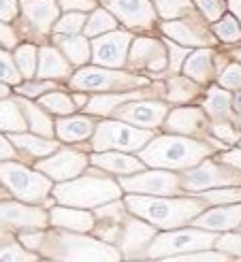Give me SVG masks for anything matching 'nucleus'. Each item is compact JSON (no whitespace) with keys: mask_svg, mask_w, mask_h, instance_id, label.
Returning <instances> with one entry per match:
<instances>
[{"mask_svg":"<svg viewBox=\"0 0 241 262\" xmlns=\"http://www.w3.org/2000/svg\"><path fill=\"white\" fill-rule=\"evenodd\" d=\"M126 209L145 222H150L156 228H182L188 226L190 222L207 209V205L198 199V196H188V199H179V196H152V194H128Z\"/></svg>","mask_w":241,"mask_h":262,"instance_id":"nucleus-1","label":"nucleus"},{"mask_svg":"<svg viewBox=\"0 0 241 262\" xmlns=\"http://www.w3.org/2000/svg\"><path fill=\"white\" fill-rule=\"evenodd\" d=\"M36 254L53 260H73V262H115L122 258L117 247L105 243L96 237H84L82 232L56 228L41 230V241L36 245Z\"/></svg>","mask_w":241,"mask_h":262,"instance_id":"nucleus-2","label":"nucleus"},{"mask_svg":"<svg viewBox=\"0 0 241 262\" xmlns=\"http://www.w3.org/2000/svg\"><path fill=\"white\" fill-rule=\"evenodd\" d=\"M218 147L209 141H198L184 135H160L154 137L145 147L139 149V158L150 168H169V171H186L196 166L203 158L216 154Z\"/></svg>","mask_w":241,"mask_h":262,"instance_id":"nucleus-3","label":"nucleus"},{"mask_svg":"<svg viewBox=\"0 0 241 262\" xmlns=\"http://www.w3.org/2000/svg\"><path fill=\"white\" fill-rule=\"evenodd\" d=\"M119 196H122L119 183L98 166L86 168L84 175L66 179L53 190V199H56L60 205L82 207V209L105 205L109 201L119 199Z\"/></svg>","mask_w":241,"mask_h":262,"instance_id":"nucleus-4","label":"nucleus"},{"mask_svg":"<svg viewBox=\"0 0 241 262\" xmlns=\"http://www.w3.org/2000/svg\"><path fill=\"white\" fill-rule=\"evenodd\" d=\"M0 188L7 196L22 203L41 205L51 192V179L36 168L17 164L15 160H0Z\"/></svg>","mask_w":241,"mask_h":262,"instance_id":"nucleus-5","label":"nucleus"},{"mask_svg":"<svg viewBox=\"0 0 241 262\" xmlns=\"http://www.w3.org/2000/svg\"><path fill=\"white\" fill-rule=\"evenodd\" d=\"M154 139L150 128H137L122 120H107L96 124L90 147L94 151H139Z\"/></svg>","mask_w":241,"mask_h":262,"instance_id":"nucleus-6","label":"nucleus"},{"mask_svg":"<svg viewBox=\"0 0 241 262\" xmlns=\"http://www.w3.org/2000/svg\"><path fill=\"white\" fill-rule=\"evenodd\" d=\"M216 239L218 234L213 230L205 232V228H171L167 232L156 234L150 247H147L145 258H169L194 250H207V247H211V243H216Z\"/></svg>","mask_w":241,"mask_h":262,"instance_id":"nucleus-7","label":"nucleus"},{"mask_svg":"<svg viewBox=\"0 0 241 262\" xmlns=\"http://www.w3.org/2000/svg\"><path fill=\"white\" fill-rule=\"evenodd\" d=\"M69 85L75 90H96V92H126L145 88L147 79L141 75L119 71V69H107V67H84L79 69L71 79Z\"/></svg>","mask_w":241,"mask_h":262,"instance_id":"nucleus-8","label":"nucleus"},{"mask_svg":"<svg viewBox=\"0 0 241 262\" xmlns=\"http://www.w3.org/2000/svg\"><path fill=\"white\" fill-rule=\"evenodd\" d=\"M224 186H241V171L233 168L226 162L205 160L203 164H196L192 168H186L184 175H179L182 192H203L209 188H224Z\"/></svg>","mask_w":241,"mask_h":262,"instance_id":"nucleus-9","label":"nucleus"},{"mask_svg":"<svg viewBox=\"0 0 241 262\" xmlns=\"http://www.w3.org/2000/svg\"><path fill=\"white\" fill-rule=\"evenodd\" d=\"M119 188L130 194H152V196H179V175L169 168H154V171H139L132 177H119Z\"/></svg>","mask_w":241,"mask_h":262,"instance_id":"nucleus-10","label":"nucleus"},{"mask_svg":"<svg viewBox=\"0 0 241 262\" xmlns=\"http://www.w3.org/2000/svg\"><path fill=\"white\" fill-rule=\"evenodd\" d=\"M169 135H184V137H200L203 141H209L211 145H216L218 151L226 149L224 141L216 139L209 130V122H207V113L198 107H179L173 109L171 113H167L165 117V126H163Z\"/></svg>","mask_w":241,"mask_h":262,"instance_id":"nucleus-11","label":"nucleus"},{"mask_svg":"<svg viewBox=\"0 0 241 262\" xmlns=\"http://www.w3.org/2000/svg\"><path fill=\"white\" fill-rule=\"evenodd\" d=\"M49 226V213L38 205L0 201V230L26 232V230H45Z\"/></svg>","mask_w":241,"mask_h":262,"instance_id":"nucleus-12","label":"nucleus"},{"mask_svg":"<svg viewBox=\"0 0 241 262\" xmlns=\"http://www.w3.org/2000/svg\"><path fill=\"white\" fill-rule=\"evenodd\" d=\"M156 234H158V228L154 224L128 211V215L124 217L122 230L117 234L115 247L122 254V258H145L147 247H150Z\"/></svg>","mask_w":241,"mask_h":262,"instance_id":"nucleus-13","label":"nucleus"},{"mask_svg":"<svg viewBox=\"0 0 241 262\" xmlns=\"http://www.w3.org/2000/svg\"><path fill=\"white\" fill-rule=\"evenodd\" d=\"M169 113V104L163 100H150V98H135L128 100L111 113L115 120H122L126 124L139 126V128H160Z\"/></svg>","mask_w":241,"mask_h":262,"instance_id":"nucleus-14","label":"nucleus"},{"mask_svg":"<svg viewBox=\"0 0 241 262\" xmlns=\"http://www.w3.org/2000/svg\"><path fill=\"white\" fill-rule=\"evenodd\" d=\"M167 43L158 38H135L126 67L132 71H147L152 77H163L167 73Z\"/></svg>","mask_w":241,"mask_h":262,"instance_id":"nucleus-15","label":"nucleus"},{"mask_svg":"<svg viewBox=\"0 0 241 262\" xmlns=\"http://www.w3.org/2000/svg\"><path fill=\"white\" fill-rule=\"evenodd\" d=\"M90 164V156L77 151V149H56L49 154V158L38 160L34 164L36 171L45 173L53 181H66L77 175H82Z\"/></svg>","mask_w":241,"mask_h":262,"instance_id":"nucleus-16","label":"nucleus"},{"mask_svg":"<svg viewBox=\"0 0 241 262\" xmlns=\"http://www.w3.org/2000/svg\"><path fill=\"white\" fill-rule=\"evenodd\" d=\"M132 43V36L124 30H111L101 34L96 41H92V60L98 67L107 69H124L126 67V51Z\"/></svg>","mask_w":241,"mask_h":262,"instance_id":"nucleus-17","label":"nucleus"},{"mask_svg":"<svg viewBox=\"0 0 241 262\" xmlns=\"http://www.w3.org/2000/svg\"><path fill=\"white\" fill-rule=\"evenodd\" d=\"M196 228H207L213 232H226L241 226V201L229 205H216L213 209H203L192 222Z\"/></svg>","mask_w":241,"mask_h":262,"instance_id":"nucleus-18","label":"nucleus"},{"mask_svg":"<svg viewBox=\"0 0 241 262\" xmlns=\"http://www.w3.org/2000/svg\"><path fill=\"white\" fill-rule=\"evenodd\" d=\"M107 7L124 21L126 28L147 30L156 19V9L147 0H107Z\"/></svg>","mask_w":241,"mask_h":262,"instance_id":"nucleus-19","label":"nucleus"},{"mask_svg":"<svg viewBox=\"0 0 241 262\" xmlns=\"http://www.w3.org/2000/svg\"><path fill=\"white\" fill-rule=\"evenodd\" d=\"M163 85H158L154 92L150 85H145L141 90H126V92H113V94H96L88 100V104L84 107V111H88L90 115H111L119 104H124L128 100H135V98H152L156 94H163Z\"/></svg>","mask_w":241,"mask_h":262,"instance_id":"nucleus-20","label":"nucleus"},{"mask_svg":"<svg viewBox=\"0 0 241 262\" xmlns=\"http://www.w3.org/2000/svg\"><path fill=\"white\" fill-rule=\"evenodd\" d=\"M90 164L98 166L111 175H132L147 168L141 158L122 154V151H94L90 154Z\"/></svg>","mask_w":241,"mask_h":262,"instance_id":"nucleus-21","label":"nucleus"},{"mask_svg":"<svg viewBox=\"0 0 241 262\" xmlns=\"http://www.w3.org/2000/svg\"><path fill=\"white\" fill-rule=\"evenodd\" d=\"M163 32L167 36H171L173 41H177L182 45H188V47H207L213 41V36L203 28V24L194 21H165L163 24Z\"/></svg>","mask_w":241,"mask_h":262,"instance_id":"nucleus-22","label":"nucleus"},{"mask_svg":"<svg viewBox=\"0 0 241 262\" xmlns=\"http://www.w3.org/2000/svg\"><path fill=\"white\" fill-rule=\"evenodd\" d=\"M49 226L75 230V232H90L94 226V213L84 211L82 207H53L49 211Z\"/></svg>","mask_w":241,"mask_h":262,"instance_id":"nucleus-23","label":"nucleus"},{"mask_svg":"<svg viewBox=\"0 0 241 262\" xmlns=\"http://www.w3.org/2000/svg\"><path fill=\"white\" fill-rule=\"evenodd\" d=\"M56 128V135L60 141L64 143H77V141H86L94 135V120L86 115H62L60 120L53 124Z\"/></svg>","mask_w":241,"mask_h":262,"instance_id":"nucleus-24","label":"nucleus"},{"mask_svg":"<svg viewBox=\"0 0 241 262\" xmlns=\"http://www.w3.org/2000/svg\"><path fill=\"white\" fill-rule=\"evenodd\" d=\"M73 73V64L66 60L56 47L38 49V79H66Z\"/></svg>","mask_w":241,"mask_h":262,"instance_id":"nucleus-25","label":"nucleus"},{"mask_svg":"<svg viewBox=\"0 0 241 262\" xmlns=\"http://www.w3.org/2000/svg\"><path fill=\"white\" fill-rule=\"evenodd\" d=\"M22 11L26 19H28L38 32H49L51 26L58 19L60 7L56 5V0H24Z\"/></svg>","mask_w":241,"mask_h":262,"instance_id":"nucleus-26","label":"nucleus"},{"mask_svg":"<svg viewBox=\"0 0 241 262\" xmlns=\"http://www.w3.org/2000/svg\"><path fill=\"white\" fill-rule=\"evenodd\" d=\"M216 60H218L216 51L200 47L186 58L184 73H186V77H190L196 83H207L211 77L216 75Z\"/></svg>","mask_w":241,"mask_h":262,"instance_id":"nucleus-27","label":"nucleus"},{"mask_svg":"<svg viewBox=\"0 0 241 262\" xmlns=\"http://www.w3.org/2000/svg\"><path fill=\"white\" fill-rule=\"evenodd\" d=\"M203 111L213 122H237V115L233 111V96L222 88L213 85L207 90V96L203 102Z\"/></svg>","mask_w":241,"mask_h":262,"instance_id":"nucleus-28","label":"nucleus"},{"mask_svg":"<svg viewBox=\"0 0 241 262\" xmlns=\"http://www.w3.org/2000/svg\"><path fill=\"white\" fill-rule=\"evenodd\" d=\"M9 141L13 143V147L28 154V156H49L56 149H60V143L58 141H51V139H41V137H34V135H24V133H11Z\"/></svg>","mask_w":241,"mask_h":262,"instance_id":"nucleus-29","label":"nucleus"},{"mask_svg":"<svg viewBox=\"0 0 241 262\" xmlns=\"http://www.w3.org/2000/svg\"><path fill=\"white\" fill-rule=\"evenodd\" d=\"M56 45L62 49L64 58H69L73 67H84L90 60V43L86 41V36L79 34H56Z\"/></svg>","mask_w":241,"mask_h":262,"instance_id":"nucleus-30","label":"nucleus"},{"mask_svg":"<svg viewBox=\"0 0 241 262\" xmlns=\"http://www.w3.org/2000/svg\"><path fill=\"white\" fill-rule=\"evenodd\" d=\"M15 102L19 104V109L22 113L26 115V122H28V128H32L36 135H41V137H47L51 139L53 133H56V128H53V122H51V117H47L43 113V109L38 107V104L30 102L26 96H17Z\"/></svg>","mask_w":241,"mask_h":262,"instance_id":"nucleus-31","label":"nucleus"},{"mask_svg":"<svg viewBox=\"0 0 241 262\" xmlns=\"http://www.w3.org/2000/svg\"><path fill=\"white\" fill-rule=\"evenodd\" d=\"M26 128H28V122H26V115L22 113L15 98L0 100V130L11 135V133H24Z\"/></svg>","mask_w":241,"mask_h":262,"instance_id":"nucleus-32","label":"nucleus"},{"mask_svg":"<svg viewBox=\"0 0 241 262\" xmlns=\"http://www.w3.org/2000/svg\"><path fill=\"white\" fill-rule=\"evenodd\" d=\"M167 90V98L169 102H192L194 98H198V83L190 77H171L165 85Z\"/></svg>","mask_w":241,"mask_h":262,"instance_id":"nucleus-33","label":"nucleus"},{"mask_svg":"<svg viewBox=\"0 0 241 262\" xmlns=\"http://www.w3.org/2000/svg\"><path fill=\"white\" fill-rule=\"evenodd\" d=\"M38 254L26 252L11 230H0V262L3 260H36Z\"/></svg>","mask_w":241,"mask_h":262,"instance_id":"nucleus-34","label":"nucleus"},{"mask_svg":"<svg viewBox=\"0 0 241 262\" xmlns=\"http://www.w3.org/2000/svg\"><path fill=\"white\" fill-rule=\"evenodd\" d=\"M38 104L43 109L51 111V113H58V115H71L77 111L73 96L64 94V92H49L47 96H38Z\"/></svg>","mask_w":241,"mask_h":262,"instance_id":"nucleus-35","label":"nucleus"},{"mask_svg":"<svg viewBox=\"0 0 241 262\" xmlns=\"http://www.w3.org/2000/svg\"><path fill=\"white\" fill-rule=\"evenodd\" d=\"M196 196L205 205H224V203H239L241 201V188L239 186H224V188H216V190H203L196 192Z\"/></svg>","mask_w":241,"mask_h":262,"instance_id":"nucleus-36","label":"nucleus"},{"mask_svg":"<svg viewBox=\"0 0 241 262\" xmlns=\"http://www.w3.org/2000/svg\"><path fill=\"white\" fill-rule=\"evenodd\" d=\"M13 60H15V64H17L19 75L26 77V79H32L36 60H38V49L34 45H19V47H15Z\"/></svg>","mask_w":241,"mask_h":262,"instance_id":"nucleus-37","label":"nucleus"},{"mask_svg":"<svg viewBox=\"0 0 241 262\" xmlns=\"http://www.w3.org/2000/svg\"><path fill=\"white\" fill-rule=\"evenodd\" d=\"M115 26H117V21H115V17L111 15V13L96 9L94 13H92V17L86 21L84 32H86V36H96V34H105V32L115 30Z\"/></svg>","mask_w":241,"mask_h":262,"instance_id":"nucleus-38","label":"nucleus"},{"mask_svg":"<svg viewBox=\"0 0 241 262\" xmlns=\"http://www.w3.org/2000/svg\"><path fill=\"white\" fill-rule=\"evenodd\" d=\"M213 32H216V36L224 43L241 41V28H239V24L233 15H224L222 19H216V24H213Z\"/></svg>","mask_w":241,"mask_h":262,"instance_id":"nucleus-39","label":"nucleus"},{"mask_svg":"<svg viewBox=\"0 0 241 262\" xmlns=\"http://www.w3.org/2000/svg\"><path fill=\"white\" fill-rule=\"evenodd\" d=\"M156 11L165 19H173L179 15H190L192 7H190V0H158Z\"/></svg>","mask_w":241,"mask_h":262,"instance_id":"nucleus-40","label":"nucleus"},{"mask_svg":"<svg viewBox=\"0 0 241 262\" xmlns=\"http://www.w3.org/2000/svg\"><path fill=\"white\" fill-rule=\"evenodd\" d=\"M86 26V15L84 13H69L62 19H56L53 24V32L56 34H77Z\"/></svg>","mask_w":241,"mask_h":262,"instance_id":"nucleus-41","label":"nucleus"},{"mask_svg":"<svg viewBox=\"0 0 241 262\" xmlns=\"http://www.w3.org/2000/svg\"><path fill=\"white\" fill-rule=\"evenodd\" d=\"M0 79H3V83H7V85H9V83L17 85L19 79H22L15 60H13L5 49H0Z\"/></svg>","mask_w":241,"mask_h":262,"instance_id":"nucleus-42","label":"nucleus"},{"mask_svg":"<svg viewBox=\"0 0 241 262\" xmlns=\"http://www.w3.org/2000/svg\"><path fill=\"white\" fill-rule=\"evenodd\" d=\"M58 83L56 81H26V83H17L15 85V92H17V96H26V98H38L43 94V92H51V90H56Z\"/></svg>","mask_w":241,"mask_h":262,"instance_id":"nucleus-43","label":"nucleus"},{"mask_svg":"<svg viewBox=\"0 0 241 262\" xmlns=\"http://www.w3.org/2000/svg\"><path fill=\"white\" fill-rule=\"evenodd\" d=\"M209 130H211L213 137L220 139V141H224L226 145L241 141V133L235 128L233 122H213V124H209Z\"/></svg>","mask_w":241,"mask_h":262,"instance_id":"nucleus-44","label":"nucleus"},{"mask_svg":"<svg viewBox=\"0 0 241 262\" xmlns=\"http://www.w3.org/2000/svg\"><path fill=\"white\" fill-rule=\"evenodd\" d=\"M218 81L226 90H241V64H229L224 71H220Z\"/></svg>","mask_w":241,"mask_h":262,"instance_id":"nucleus-45","label":"nucleus"},{"mask_svg":"<svg viewBox=\"0 0 241 262\" xmlns=\"http://www.w3.org/2000/svg\"><path fill=\"white\" fill-rule=\"evenodd\" d=\"M167 49H169V56H171V60L167 64V73L175 75L182 69V64L186 62V58H188V49L177 47L175 43H171V41H167Z\"/></svg>","mask_w":241,"mask_h":262,"instance_id":"nucleus-46","label":"nucleus"},{"mask_svg":"<svg viewBox=\"0 0 241 262\" xmlns=\"http://www.w3.org/2000/svg\"><path fill=\"white\" fill-rule=\"evenodd\" d=\"M216 247L220 252L233 254V256H241V234H222V237L216 239Z\"/></svg>","mask_w":241,"mask_h":262,"instance_id":"nucleus-47","label":"nucleus"},{"mask_svg":"<svg viewBox=\"0 0 241 262\" xmlns=\"http://www.w3.org/2000/svg\"><path fill=\"white\" fill-rule=\"evenodd\" d=\"M229 254L226 252H188V254H179V256H169V260H179V262H188V260H226Z\"/></svg>","mask_w":241,"mask_h":262,"instance_id":"nucleus-48","label":"nucleus"},{"mask_svg":"<svg viewBox=\"0 0 241 262\" xmlns=\"http://www.w3.org/2000/svg\"><path fill=\"white\" fill-rule=\"evenodd\" d=\"M198 7H200V11H203V15H205L209 21L220 19V15L226 11L224 0H198Z\"/></svg>","mask_w":241,"mask_h":262,"instance_id":"nucleus-49","label":"nucleus"},{"mask_svg":"<svg viewBox=\"0 0 241 262\" xmlns=\"http://www.w3.org/2000/svg\"><path fill=\"white\" fill-rule=\"evenodd\" d=\"M0 45L5 49H11V47H17V36L13 32V28L9 24L0 21Z\"/></svg>","mask_w":241,"mask_h":262,"instance_id":"nucleus-50","label":"nucleus"},{"mask_svg":"<svg viewBox=\"0 0 241 262\" xmlns=\"http://www.w3.org/2000/svg\"><path fill=\"white\" fill-rule=\"evenodd\" d=\"M17 0H0V21H9L17 15Z\"/></svg>","mask_w":241,"mask_h":262,"instance_id":"nucleus-51","label":"nucleus"},{"mask_svg":"<svg viewBox=\"0 0 241 262\" xmlns=\"http://www.w3.org/2000/svg\"><path fill=\"white\" fill-rule=\"evenodd\" d=\"M60 5L66 11H90L94 9V0H60Z\"/></svg>","mask_w":241,"mask_h":262,"instance_id":"nucleus-52","label":"nucleus"},{"mask_svg":"<svg viewBox=\"0 0 241 262\" xmlns=\"http://www.w3.org/2000/svg\"><path fill=\"white\" fill-rule=\"evenodd\" d=\"M220 160L231 164L233 168H237V171H241V149H231V151L220 154Z\"/></svg>","mask_w":241,"mask_h":262,"instance_id":"nucleus-53","label":"nucleus"},{"mask_svg":"<svg viewBox=\"0 0 241 262\" xmlns=\"http://www.w3.org/2000/svg\"><path fill=\"white\" fill-rule=\"evenodd\" d=\"M15 156H17V154H15V147H13V143L0 135V160H13Z\"/></svg>","mask_w":241,"mask_h":262,"instance_id":"nucleus-54","label":"nucleus"},{"mask_svg":"<svg viewBox=\"0 0 241 262\" xmlns=\"http://www.w3.org/2000/svg\"><path fill=\"white\" fill-rule=\"evenodd\" d=\"M88 100H90V98L84 96V94H75V96H73V102H75V107H77V109H84L86 104H88Z\"/></svg>","mask_w":241,"mask_h":262,"instance_id":"nucleus-55","label":"nucleus"},{"mask_svg":"<svg viewBox=\"0 0 241 262\" xmlns=\"http://www.w3.org/2000/svg\"><path fill=\"white\" fill-rule=\"evenodd\" d=\"M229 7H231V11L235 13V15L239 17V21H241V0H229Z\"/></svg>","mask_w":241,"mask_h":262,"instance_id":"nucleus-56","label":"nucleus"},{"mask_svg":"<svg viewBox=\"0 0 241 262\" xmlns=\"http://www.w3.org/2000/svg\"><path fill=\"white\" fill-rule=\"evenodd\" d=\"M233 111H235L237 117L241 115V92H237L235 98H233Z\"/></svg>","mask_w":241,"mask_h":262,"instance_id":"nucleus-57","label":"nucleus"},{"mask_svg":"<svg viewBox=\"0 0 241 262\" xmlns=\"http://www.w3.org/2000/svg\"><path fill=\"white\" fill-rule=\"evenodd\" d=\"M7 96H9V85L0 83V98H7Z\"/></svg>","mask_w":241,"mask_h":262,"instance_id":"nucleus-58","label":"nucleus"},{"mask_svg":"<svg viewBox=\"0 0 241 262\" xmlns=\"http://www.w3.org/2000/svg\"><path fill=\"white\" fill-rule=\"evenodd\" d=\"M235 58H237V60H241V49H237V51H235Z\"/></svg>","mask_w":241,"mask_h":262,"instance_id":"nucleus-59","label":"nucleus"},{"mask_svg":"<svg viewBox=\"0 0 241 262\" xmlns=\"http://www.w3.org/2000/svg\"><path fill=\"white\" fill-rule=\"evenodd\" d=\"M237 126H239V128H241V115H239V117H237Z\"/></svg>","mask_w":241,"mask_h":262,"instance_id":"nucleus-60","label":"nucleus"},{"mask_svg":"<svg viewBox=\"0 0 241 262\" xmlns=\"http://www.w3.org/2000/svg\"><path fill=\"white\" fill-rule=\"evenodd\" d=\"M239 145H241V143H239Z\"/></svg>","mask_w":241,"mask_h":262,"instance_id":"nucleus-61","label":"nucleus"},{"mask_svg":"<svg viewBox=\"0 0 241 262\" xmlns=\"http://www.w3.org/2000/svg\"><path fill=\"white\" fill-rule=\"evenodd\" d=\"M239 230H241V228H239Z\"/></svg>","mask_w":241,"mask_h":262,"instance_id":"nucleus-62","label":"nucleus"}]
</instances>
